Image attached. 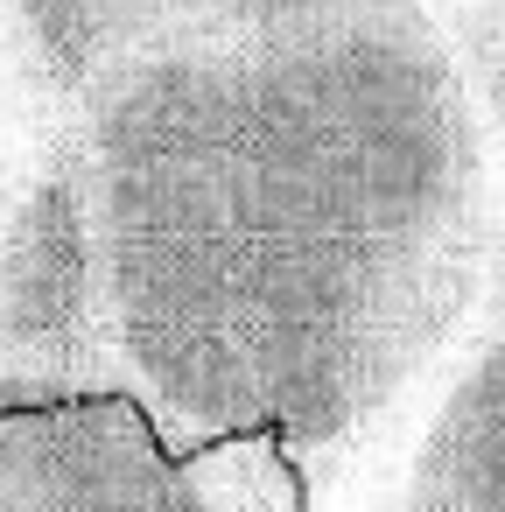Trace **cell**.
Listing matches in <instances>:
<instances>
[{
    "label": "cell",
    "instance_id": "6da1fadb",
    "mask_svg": "<svg viewBox=\"0 0 505 512\" xmlns=\"http://www.w3.org/2000/svg\"><path fill=\"white\" fill-rule=\"evenodd\" d=\"M92 393L190 456L351 442L498 253L484 99L428 0L155 29L43 127Z\"/></svg>",
    "mask_w": 505,
    "mask_h": 512
},
{
    "label": "cell",
    "instance_id": "7a4b0ae2",
    "mask_svg": "<svg viewBox=\"0 0 505 512\" xmlns=\"http://www.w3.org/2000/svg\"><path fill=\"white\" fill-rule=\"evenodd\" d=\"M267 435L176 456L127 393L0 414V512H232Z\"/></svg>",
    "mask_w": 505,
    "mask_h": 512
},
{
    "label": "cell",
    "instance_id": "3957f363",
    "mask_svg": "<svg viewBox=\"0 0 505 512\" xmlns=\"http://www.w3.org/2000/svg\"><path fill=\"white\" fill-rule=\"evenodd\" d=\"M162 15V0H0V71L50 127Z\"/></svg>",
    "mask_w": 505,
    "mask_h": 512
},
{
    "label": "cell",
    "instance_id": "277c9868",
    "mask_svg": "<svg viewBox=\"0 0 505 512\" xmlns=\"http://www.w3.org/2000/svg\"><path fill=\"white\" fill-rule=\"evenodd\" d=\"M407 512H505V330L456 372L407 463Z\"/></svg>",
    "mask_w": 505,
    "mask_h": 512
},
{
    "label": "cell",
    "instance_id": "5b68a950",
    "mask_svg": "<svg viewBox=\"0 0 505 512\" xmlns=\"http://www.w3.org/2000/svg\"><path fill=\"white\" fill-rule=\"evenodd\" d=\"M36 134H43V120L22 106V92L8 85V71H0V204H8V183L22 169V155L36 148Z\"/></svg>",
    "mask_w": 505,
    "mask_h": 512
},
{
    "label": "cell",
    "instance_id": "8992f818",
    "mask_svg": "<svg viewBox=\"0 0 505 512\" xmlns=\"http://www.w3.org/2000/svg\"><path fill=\"white\" fill-rule=\"evenodd\" d=\"M498 78H505V64H498Z\"/></svg>",
    "mask_w": 505,
    "mask_h": 512
}]
</instances>
